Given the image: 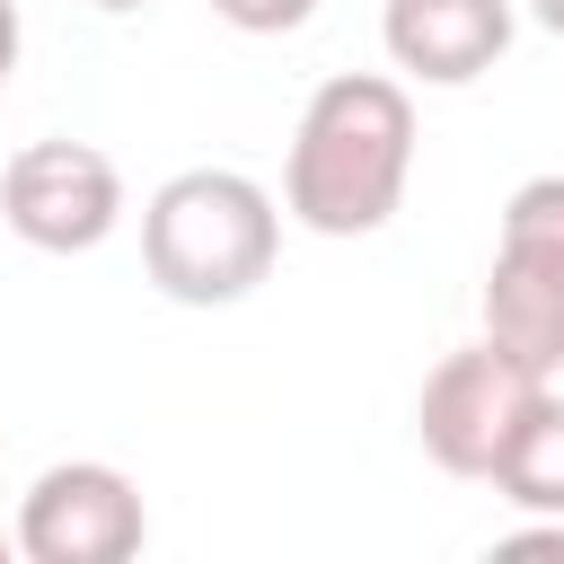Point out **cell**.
Wrapping results in <instances>:
<instances>
[{"instance_id":"obj_1","label":"cell","mask_w":564,"mask_h":564,"mask_svg":"<svg viewBox=\"0 0 564 564\" xmlns=\"http://www.w3.org/2000/svg\"><path fill=\"white\" fill-rule=\"evenodd\" d=\"M414 176V97L388 70H335L300 106L282 159V212L317 238H370L397 220Z\"/></svg>"},{"instance_id":"obj_2","label":"cell","mask_w":564,"mask_h":564,"mask_svg":"<svg viewBox=\"0 0 564 564\" xmlns=\"http://www.w3.org/2000/svg\"><path fill=\"white\" fill-rule=\"evenodd\" d=\"M282 256V203L238 167H185L141 203V273L176 308L247 300Z\"/></svg>"},{"instance_id":"obj_3","label":"cell","mask_w":564,"mask_h":564,"mask_svg":"<svg viewBox=\"0 0 564 564\" xmlns=\"http://www.w3.org/2000/svg\"><path fill=\"white\" fill-rule=\"evenodd\" d=\"M538 405H546V370H529L520 352H502V344L485 335V344L441 352V370H432L423 397H414V432H423V458H432V467L494 485L502 449L520 441V423H529Z\"/></svg>"},{"instance_id":"obj_4","label":"cell","mask_w":564,"mask_h":564,"mask_svg":"<svg viewBox=\"0 0 564 564\" xmlns=\"http://www.w3.org/2000/svg\"><path fill=\"white\" fill-rule=\"evenodd\" d=\"M485 335L529 370H564V176H529L502 203V247L485 273Z\"/></svg>"},{"instance_id":"obj_5","label":"cell","mask_w":564,"mask_h":564,"mask_svg":"<svg viewBox=\"0 0 564 564\" xmlns=\"http://www.w3.org/2000/svg\"><path fill=\"white\" fill-rule=\"evenodd\" d=\"M0 220L35 256H88L123 229V167L97 141H26L0 167Z\"/></svg>"},{"instance_id":"obj_6","label":"cell","mask_w":564,"mask_h":564,"mask_svg":"<svg viewBox=\"0 0 564 564\" xmlns=\"http://www.w3.org/2000/svg\"><path fill=\"white\" fill-rule=\"evenodd\" d=\"M18 555L26 564H123L141 555L150 538V511H141V485L106 458H62L26 485L18 502Z\"/></svg>"},{"instance_id":"obj_7","label":"cell","mask_w":564,"mask_h":564,"mask_svg":"<svg viewBox=\"0 0 564 564\" xmlns=\"http://www.w3.org/2000/svg\"><path fill=\"white\" fill-rule=\"evenodd\" d=\"M379 44L423 88H467L511 53V0H388Z\"/></svg>"},{"instance_id":"obj_8","label":"cell","mask_w":564,"mask_h":564,"mask_svg":"<svg viewBox=\"0 0 564 564\" xmlns=\"http://www.w3.org/2000/svg\"><path fill=\"white\" fill-rule=\"evenodd\" d=\"M494 494H502L511 511H529V520H564V397H555V388H546V405L520 423V441L502 449Z\"/></svg>"},{"instance_id":"obj_9","label":"cell","mask_w":564,"mask_h":564,"mask_svg":"<svg viewBox=\"0 0 564 564\" xmlns=\"http://www.w3.org/2000/svg\"><path fill=\"white\" fill-rule=\"evenodd\" d=\"M212 18H229L238 35H291L317 18V0H212Z\"/></svg>"},{"instance_id":"obj_10","label":"cell","mask_w":564,"mask_h":564,"mask_svg":"<svg viewBox=\"0 0 564 564\" xmlns=\"http://www.w3.org/2000/svg\"><path fill=\"white\" fill-rule=\"evenodd\" d=\"M494 555H564V520H538V529H511V538H494Z\"/></svg>"},{"instance_id":"obj_11","label":"cell","mask_w":564,"mask_h":564,"mask_svg":"<svg viewBox=\"0 0 564 564\" xmlns=\"http://www.w3.org/2000/svg\"><path fill=\"white\" fill-rule=\"evenodd\" d=\"M18 53H26V18H18V0H0V88H9Z\"/></svg>"},{"instance_id":"obj_12","label":"cell","mask_w":564,"mask_h":564,"mask_svg":"<svg viewBox=\"0 0 564 564\" xmlns=\"http://www.w3.org/2000/svg\"><path fill=\"white\" fill-rule=\"evenodd\" d=\"M529 18H538L546 35H564V0H529Z\"/></svg>"},{"instance_id":"obj_13","label":"cell","mask_w":564,"mask_h":564,"mask_svg":"<svg viewBox=\"0 0 564 564\" xmlns=\"http://www.w3.org/2000/svg\"><path fill=\"white\" fill-rule=\"evenodd\" d=\"M88 9H106V18H132V9H150V0H88Z\"/></svg>"},{"instance_id":"obj_14","label":"cell","mask_w":564,"mask_h":564,"mask_svg":"<svg viewBox=\"0 0 564 564\" xmlns=\"http://www.w3.org/2000/svg\"><path fill=\"white\" fill-rule=\"evenodd\" d=\"M9 555H18V538H9V529H0V564H9Z\"/></svg>"}]
</instances>
